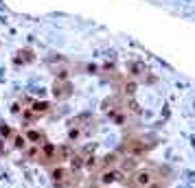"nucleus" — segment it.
Wrapping results in <instances>:
<instances>
[{
  "instance_id": "f03ea898",
  "label": "nucleus",
  "mask_w": 195,
  "mask_h": 188,
  "mask_svg": "<svg viewBox=\"0 0 195 188\" xmlns=\"http://www.w3.org/2000/svg\"><path fill=\"white\" fill-rule=\"evenodd\" d=\"M55 182L59 184V186H72L77 179L72 177V173L70 171H64V169H59V171H55Z\"/></svg>"
},
{
  "instance_id": "f257e3e1",
  "label": "nucleus",
  "mask_w": 195,
  "mask_h": 188,
  "mask_svg": "<svg viewBox=\"0 0 195 188\" xmlns=\"http://www.w3.org/2000/svg\"><path fill=\"white\" fill-rule=\"evenodd\" d=\"M132 184H136L138 188H158V177H156V171L147 169V171H138L134 177H132Z\"/></svg>"
}]
</instances>
